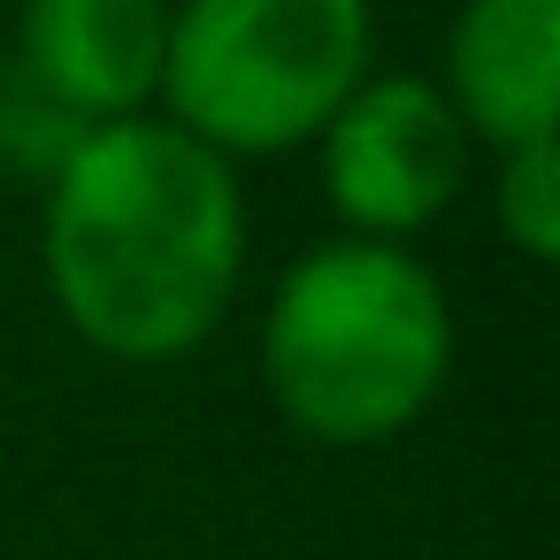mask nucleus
<instances>
[{
	"instance_id": "obj_1",
	"label": "nucleus",
	"mask_w": 560,
	"mask_h": 560,
	"mask_svg": "<svg viewBox=\"0 0 560 560\" xmlns=\"http://www.w3.org/2000/svg\"><path fill=\"white\" fill-rule=\"evenodd\" d=\"M246 254L231 162L177 124H93L47 177V284L78 338L116 361L192 353Z\"/></svg>"
},
{
	"instance_id": "obj_2",
	"label": "nucleus",
	"mask_w": 560,
	"mask_h": 560,
	"mask_svg": "<svg viewBox=\"0 0 560 560\" xmlns=\"http://www.w3.org/2000/svg\"><path fill=\"white\" fill-rule=\"evenodd\" d=\"M453 323L438 277L392 238H338L284 269L261 369L284 422L315 445L399 438L445 384Z\"/></svg>"
},
{
	"instance_id": "obj_3",
	"label": "nucleus",
	"mask_w": 560,
	"mask_h": 560,
	"mask_svg": "<svg viewBox=\"0 0 560 560\" xmlns=\"http://www.w3.org/2000/svg\"><path fill=\"white\" fill-rule=\"evenodd\" d=\"M369 78V0H185L170 9V124L215 154L315 139Z\"/></svg>"
},
{
	"instance_id": "obj_4",
	"label": "nucleus",
	"mask_w": 560,
	"mask_h": 560,
	"mask_svg": "<svg viewBox=\"0 0 560 560\" xmlns=\"http://www.w3.org/2000/svg\"><path fill=\"white\" fill-rule=\"evenodd\" d=\"M460 170L468 131L430 78H361L323 124V185L361 238H407L445 215Z\"/></svg>"
},
{
	"instance_id": "obj_5",
	"label": "nucleus",
	"mask_w": 560,
	"mask_h": 560,
	"mask_svg": "<svg viewBox=\"0 0 560 560\" xmlns=\"http://www.w3.org/2000/svg\"><path fill=\"white\" fill-rule=\"evenodd\" d=\"M162 55L170 0H24L16 70L78 124L139 116V101L162 85Z\"/></svg>"
},
{
	"instance_id": "obj_6",
	"label": "nucleus",
	"mask_w": 560,
	"mask_h": 560,
	"mask_svg": "<svg viewBox=\"0 0 560 560\" xmlns=\"http://www.w3.org/2000/svg\"><path fill=\"white\" fill-rule=\"evenodd\" d=\"M445 108L499 154L552 139L560 116V0H468L445 55Z\"/></svg>"
},
{
	"instance_id": "obj_7",
	"label": "nucleus",
	"mask_w": 560,
	"mask_h": 560,
	"mask_svg": "<svg viewBox=\"0 0 560 560\" xmlns=\"http://www.w3.org/2000/svg\"><path fill=\"white\" fill-rule=\"evenodd\" d=\"M499 223L529 261L560 254V147L552 139H522L499 162Z\"/></svg>"
}]
</instances>
